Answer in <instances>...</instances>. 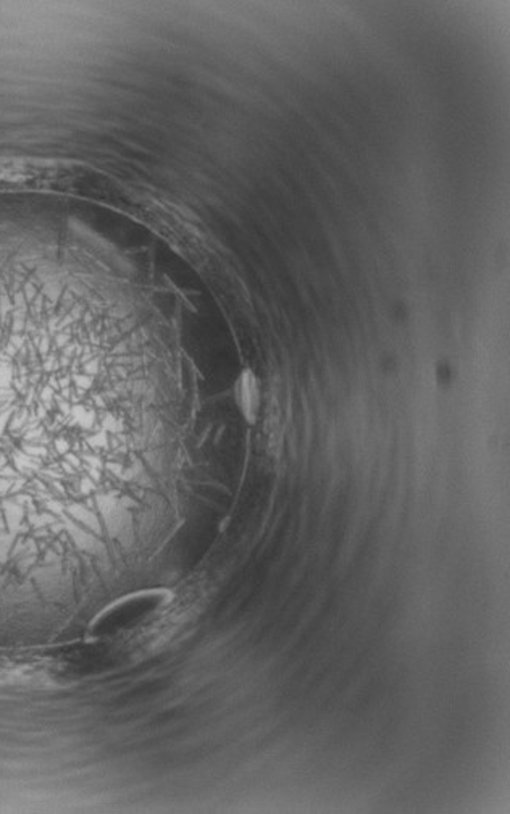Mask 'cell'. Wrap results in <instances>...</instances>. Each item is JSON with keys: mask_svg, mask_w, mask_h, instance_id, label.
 Returning <instances> with one entry per match:
<instances>
[{"mask_svg": "<svg viewBox=\"0 0 510 814\" xmlns=\"http://www.w3.org/2000/svg\"><path fill=\"white\" fill-rule=\"evenodd\" d=\"M155 604L157 602L149 596L118 603L95 621L93 632L97 637L115 635L118 632L130 629L132 623H136L139 619L147 616V613H151L155 608Z\"/></svg>", "mask_w": 510, "mask_h": 814, "instance_id": "cell-1", "label": "cell"}, {"mask_svg": "<svg viewBox=\"0 0 510 814\" xmlns=\"http://www.w3.org/2000/svg\"><path fill=\"white\" fill-rule=\"evenodd\" d=\"M238 401H240V411L244 414V417L254 420L259 397H257V387H255L252 375H242V378L240 380V389H238Z\"/></svg>", "mask_w": 510, "mask_h": 814, "instance_id": "cell-2", "label": "cell"}]
</instances>
